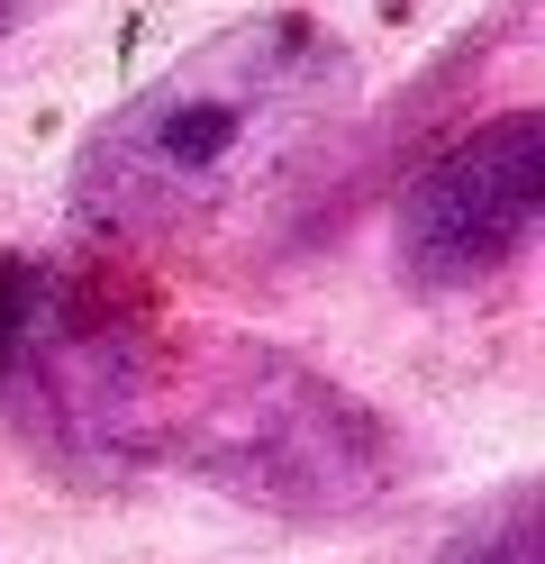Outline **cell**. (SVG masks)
Wrapping results in <instances>:
<instances>
[{
  "instance_id": "cell-4",
  "label": "cell",
  "mask_w": 545,
  "mask_h": 564,
  "mask_svg": "<svg viewBox=\"0 0 545 564\" xmlns=\"http://www.w3.org/2000/svg\"><path fill=\"white\" fill-rule=\"evenodd\" d=\"M536 219H545V119L491 110L410 173L391 219V264L427 301L482 292L536 246Z\"/></svg>"
},
{
  "instance_id": "cell-1",
  "label": "cell",
  "mask_w": 545,
  "mask_h": 564,
  "mask_svg": "<svg viewBox=\"0 0 545 564\" xmlns=\"http://www.w3.org/2000/svg\"><path fill=\"white\" fill-rule=\"evenodd\" d=\"M355 46L309 10H254L182 46L73 155V219L109 246H192L264 200L355 100Z\"/></svg>"
},
{
  "instance_id": "cell-2",
  "label": "cell",
  "mask_w": 545,
  "mask_h": 564,
  "mask_svg": "<svg viewBox=\"0 0 545 564\" xmlns=\"http://www.w3.org/2000/svg\"><path fill=\"white\" fill-rule=\"evenodd\" d=\"M155 465L301 528L373 519L410 491L400 429L273 337H192L164 365Z\"/></svg>"
},
{
  "instance_id": "cell-3",
  "label": "cell",
  "mask_w": 545,
  "mask_h": 564,
  "mask_svg": "<svg viewBox=\"0 0 545 564\" xmlns=\"http://www.w3.org/2000/svg\"><path fill=\"white\" fill-rule=\"evenodd\" d=\"M173 337L128 282L64 256H0V429L73 491L155 474Z\"/></svg>"
},
{
  "instance_id": "cell-6",
  "label": "cell",
  "mask_w": 545,
  "mask_h": 564,
  "mask_svg": "<svg viewBox=\"0 0 545 564\" xmlns=\"http://www.w3.org/2000/svg\"><path fill=\"white\" fill-rule=\"evenodd\" d=\"M28 10H36V0H0V46H10L19 28H28Z\"/></svg>"
},
{
  "instance_id": "cell-5",
  "label": "cell",
  "mask_w": 545,
  "mask_h": 564,
  "mask_svg": "<svg viewBox=\"0 0 545 564\" xmlns=\"http://www.w3.org/2000/svg\"><path fill=\"white\" fill-rule=\"evenodd\" d=\"M436 564H545L536 546V482H509L491 510H472L446 546H436Z\"/></svg>"
}]
</instances>
